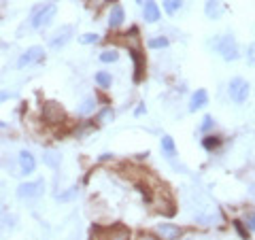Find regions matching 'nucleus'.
Wrapping results in <instances>:
<instances>
[{
	"label": "nucleus",
	"mask_w": 255,
	"mask_h": 240,
	"mask_svg": "<svg viewBox=\"0 0 255 240\" xmlns=\"http://www.w3.org/2000/svg\"><path fill=\"white\" fill-rule=\"evenodd\" d=\"M213 49L217 51L226 62H236L241 58V51H238V43L232 34H219L213 38Z\"/></svg>",
	"instance_id": "obj_1"
},
{
	"label": "nucleus",
	"mask_w": 255,
	"mask_h": 240,
	"mask_svg": "<svg viewBox=\"0 0 255 240\" xmlns=\"http://www.w3.org/2000/svg\"><path fill=\"white\" fill-rule=\"evenodd\" d=\"M132 234L130 230L122 223H115L111 228H102V226H94L90 230V240H130Z\"/></svg>",
	"instance_id": "obj_2"
},
{
	"label": "nucleus",
	"mask_w": 255,
	"mask_h": 240,
	"mask_svg": "<svg viewBox=\"0 0 255 240\" xmlns=\"http://www.w3.org/2000/svg\"><path fill=\"white\" fill-rule=\"evenodd\" d=\"M55 13H58V6H55V2H45L41 6H36V9L32 11V15H30V26L34 30L47 28L55 19Z\"/></svg>",
	"instance_id": "obj_3"
},
{
	"label": "nucleus",
	"mask_w": 255,
	"mask_h": 240,
	"mask_svg": "<svg viewBox=\"0 0 255 240\" xmlns=\"http://www.w3.org/2000/svg\"><path fill=\"white\" fill-rule=\"evenodd\" d=\"M149 200H151V204L155 206V211L166 215V217H172V215L177 213V209H174V200H172L170 191L166 187H157L153 194H151Z\"/></svg>",
	"instance_id": "obj_4"
},
{
	"label": "nucleus",
	"mask_w": 255,
	"mask_h": 240,
	"mask_svg": "<svg viewBox=\"0 0 255 240\" xmlns=\"http://www.w3.org/2000/svg\"><path fill=\"white\" fill-rule=\"evenodd\" d=\"M41 117H43V121L47 125H62L64 121H66V111H64L58 102H43V107H41Z\"/></svg>",
	"instance_id": "obj_5"
},
{
	"label": "nucleus",
	"mask_w": 255,
	"mask_h": 240,
	"mask_svg": "<svg viewBox=\"0 0 255 240\" xmlns=\"http://www.w3.org/2000/svg\"><path fill=\"white\" fill-rule=\"evenodd\" d=\"M19 200H38L45 194V181L43 179H36V181H26V183H19L17 189H15Z\"/></svg>",
	"instance_id": "obj_6"
},
{
	"label": "nucleus",
	"mask_w": 255,
	"mask_h": 240,
	"mask_svg": "<svg viewBox=\"0 0 255 240\" xmlns=\"http://www.w3.org/2000/svg\"><path fill=\"white\" fill-rule=\"evenodd\" d=\"M228 94H230V98H232V102L243 105V102H247V98H249V94H251V85L247 83L243 77H236V79L230 81Z\"/></svg>",
	"instance_id": "obj_7"
},
{
	"label": "nucleus",
	"mask_w": 255,
	"mask_h": 240,
	"mask_svg": "<svg viewBox=\"0 0 255 240\" xmlns=\"http://www.w3.org/2000/svg\"><path fill=\"white\" fill-rule=\"evenodd\" d=\"M41 60H45V49H43L41 45H32V47H28V49L19 55L17 66H19V68L34 66V64H38Z\"/></svg>",
	"instance_id": "obj_8"
},
{
	"label": "nucleus",
	"mask_w": 255,
	"mask_h": 240,
	"mask_svg": "<svg viewBox=\"0 0 255 240\" xmlns=\"http://www.w3.org/2000/svg\"><path fill=\"white\" fill-rule=\"evenodd\" d=\"M73 34H75V28L73 26H60V30L55 32L49 41V47L51 49H62V47H66L70 41H73Z\"/></svg>",
	"instance_id": "obj_9"
},
{
	"label": "nucleus",
	"mask_w": 255,
	"mask_h": 240,
	"mask_svg": "<svg viewBox=\"0 0 255 240\" xmlns=\"http://www.w3.org/2000/svg\"><path fill=\"white\" fill-rule=\"evenodd\" d=\"M130 51V58H132V64H134V83H140L142 77H145V53H142L140 47L136 49H128Z\"/></svg>",
	"instance_id": "obj_10"
},
{
	"label": "nucleus",
	"mask_w": 255,
	"mask_h": 240,
	"mask_svg": "<svg viewBox=\"0 0 255 240\" xmlns=\"http://www.w3.org/2000/svg\"><path fill=\"white\" fill-rule=\"evenodd\" d=\"M17 164H19L21 174H26V177L34 174V170H36V157L32 155L30 151H26V149H21L17 153Z\"/></svg>",
	"instance_id": "obj_11"
},
{
	"label": "nucleus",
	"mask_w": 255,
	"mask_h": 240,
	"mask_svg": "<svg viewBox=\"0 0 255 240\" xmlns=\"http://www.w3.org/2000/svg\"><path fill=\"white\" fill-rule=\"evenodd\" d=\"M155 234L159 236V240H179L183 230L179 226H174V223H157Z\"/></svg>",
	"instance_id": "obj_12"
},
{
	"label": "nucleus",
	"mask_w": 255,
	"mask_h": 240,
	"mask_svg": "<svg viewBox=\"0 0 255 240\" xmlns=\"http://www.w3.org/2000/svg\"><path fill=\"white\" fill-rule=\"evenodd\" d=\"M142 17H145V21H149V23L159 21V17H162V11H159V6H157L155 0H145V2H142Z\"/></svg>",
	"instance_id": "obj_13"
},
{
	"label": "nucleus",
	"mask_w": 255,
	"mask_h": 240,
	"mask_svg": "<svg viewBox=\"0 0 255 240\" xmlns=\"http://www.w3.org/2000/svg\"><path fill=\"white\" fill-rule=\"evenodd\" d=\"M124 21H126V11H124V6L115 2L113 6H111V13H109V28H111V30H117Z\"/></svg>",
	"instance_id": "obj_14"
},
{
	"label": "nucleus",
	"mask_w": 255,
	"mask_h": 240,
	"mask_svg": "<svg viewBox=\"0 0 255 240\" xmlns=\"http://www.w3.org/2000/svg\"><path fill=\"white\" fill-rule=\"evenodd\" d=\"M206 105H209V94H206V90H196L194 94H191V100H189V111L191 113L204 109Z\"/></svg>",
	"instance_id": "obj_15"
},
{
	"label": "nucleus",
	"mask_w": 255,
	"mask_h": 240,
	"mask_svg": "<svg viewBox=\"0 0 255 240\" xmlns=\"http://www.w3.org/2000/svg\"><path fill=\"white\" fill-rule=\"evenodd\" d=\"M96 109H98V100L90 96V98H85L81 105H79L77 115H79V117H90V115H94V111H96Z\"/></svg>",
	"instance_id": "obj_16"
},
{
	"label": "nucleus",
	"mask_w": 255,
	"mask_h": 240,
	"mask_svg": "<svg viewBox=\"0 0 255 240\" xmlns=\"http://www.w3.org/2000/svg\"><path fill=\"white\" fill-rule=\"evenodd\" d=\"M159 145H162V153L166 155V159H174V155H177V145H174V138L172 136H162V142H159Z\"/></svg>",
	"instance_id": "obj_17"
},
{
	"label": "nucleus",
	"mask_w": 255,
	"mask_h": 240,
	"mask_svg": "<svg viewBox=\"0 0 255 240\" xmlns=\"http://www.w3.org/2000/svg\"><path fill=\"white\" fill-rule=\"evenodd\" d=\"M204 13L209 19H219L223 15V6H221L219 0H209V2L204 4Z\"/></svg>",
	"instance_id": "obj_18"
},
{
	"label": "nucleus",
	"mask_w": 255,
	"mask_h": 240,
	"mask_svg": "<svg viewBox=\"0 0 255 240\" xmlns=\"http://www.w3.org/2000/svg\"><path fill=\"white\" fill-rule=\"evenodd\" d=\"M221 142H223L221 136H217V134H204L202 147H204L206 151H215V149H219V147H221Z\"/></svg>",
	"instance_id": "obj_19"
},
{
	"label": "nucleus",
	"mask_w": 255,
	"mask_h": 240,
	"mask_svg": "<svg viewBox=\"0 0 255 240\" xmlns=\"http://www.w3.org/2000/svg\"><path fill=\"white\" fill-rule=\"evenodd\" d=\"M94 81L98 83V87H102V90H109V87L113 85V77H111V73H107V70H98V73L94 75Z\"/></svg>",
	"instance_id": "obj_20"
},
{
	"label": "nucleus",
	"mask_w": 255,
	"mask_h": 240,
	"mask_svg": "<svg viewBox=\"0 0 255 240\" xmlns=\"http://www.w3.org/2000/svg\"><path fill=\"white\" fill-rule=\"evenodd\" d=\"M113 117H115L113 109H111V105H107V107H102L98 111V115H96V121H98V123H107V121H113Z\"/></svg>",
	"instance_id": "obj_21"
},
{
	"label": "nucleus",
	"mask_w": 255,
	"mask_h": 240,
	"mask_svg": "<svg viewBox=\"0 0 255 240\" xmlns=\"http://www.w3.org/2000/svg\"><path fill=\"white\" fill-rule=\"evenodd\" d=\"M43 162L49 166V168H60V164H62V157H60V153H55V151H47V153L43 155Z\"/></svg>",
	"instance_id": "obj_22"
},
{
	"label": "nucleus",
	"mask_w": 255,
	"mask_h": 240,
	"mask_svg": "<svg viewBox=\"0 0 255 240\" xmlns=\"http://www.w3.org/2000/svg\"><path fill=\"white\" fill-rule=\"evenodd\" d=\"M77 194H79V187L73 185V187H68L66 191H60V194H55V200H58V202H70L73 198H77Z\"/></svg>",
	"instance_id": "obj_23"
},
{
	"label": "nucleus",
	"mask_w": 255,
	"mask_h": 240,
	"mask_svg": "<svg viewBox=\"0 0 255 240\" xmlns=\"http://www.w3.org/2000/svg\"><path fill=\"white\" fill-rule=\"evenodd\" d=\"M147 47L149 49H166L168 47V38L166 36H153L147 41Z\"/></svg>",
	"instance_id": "obj_24"
},
{
	"label": "nucleus",
	"mask_w": 255,
	"mask_h": 240,
	"mask_svg": "<svg viewBox=\"0 0 255 240\" xmlns=\"http://www.w3.org/2000/svg\"><path fill=\"white\" fill-rule=\"evenodd\" d=\"M98 58H100V62H105V64H113V62H117L119 60V53L115 51V49H105V51H100V55H98Z\"/></svg>",
	"instance_id": "obj_25"
},
{
	"label": "nucleus",
	"mask_w": 255,
	"mask_h": 240,
	"mask_svg": "<svg viewBox=\"0 0 255 240\" xmlns=\"http://www.w3.org/2000/svg\"><path fill=\"white\" fill-rule=\"evenodd\" d=\"M183 6V0H164V11L168 15H174Z\"/></svg>",
	"instance_id": "obj_26"
},
{
	"label": "nucleus",
	"mask_w": 255,
	"mask_h": 240,
	"mask_svg": "<svg viewBox=\"0 0 255 240\" xmlns=\"http://www.w3.org/2000/svg\"><path fill=\"white\" fill-rule=\"evenodd\" d=\"M79 43L81 45H94V43H98V34H96V32H85L83 36H79Z\"/></svg>",
	"instance_id": "obj_27"
},
{
	"label": "nucleus",
	"mask_w": 255,
	"mask_h": 240,
	"mask_svg": "<svg viewBox=\"0 0 255 240\" xmlns=\"http://www.w3.org/2000/svg\"><path fill=\"white\" fill-rule=\"evenodd\" d=\"M213 125H215V119H213L211 115H206V117L202 119V123H200V132H202V134H209V130H211Z\"/></svg>",
	"instance_id": "obj_28"
},
{
	"label": "nucleus",
	"mask_w": 255,
	"mask_h": 240,
	"mask_svg": "<svg viewBox=\"0 0 255 240\" xmlns=\"http://www.w3.org/2000/svg\"><path fill=\"white\" fill-rule=\"evenodd\" d=\"M111 2V0H87V4H90V9L94 11H100V9H105V6Z\"/></svg>",
	"instance_id": "obj_29"
},
{
	"label": "nucleus",
	"mask_w": 255,
	"mask_h": 240,
	"mask_svg": "<svg viewBox=\"0 0 255 240\" xmlns=\"http://www.w3.org/2000/svg\"><path fill=\"white\" fill-rule=\"evenodd\" d=\"M247 62H249L251 66H255V41L249 45V49H247Z\"/></svg>",
	"instance_id": "obj_30"
},
{
	"label": "nucleus",
	"mask_w": 255,
	"mask_h": 240,
	"mask_svg": "<svg viewBox=\"0 0 255 240\" xmlns=\"http://www.w3.org/2000/svg\"><path fill=\"white\" fill-rule=\"evenodd\" d=\"M245 226H247V230H251V232H255V213H249L245 217Z\"/></svg>",
	"instance_id": "obj_31"
},
{
	"label": "nucleus",
	"mask_w": 255,
	"mask_h": 240,
	"mask_svg": "<svg viewBox=\"0 0 255 240\" xmlns=\"http://www.w3.org/2000/svg\"><path fill=\"white\" fill-rule=\"evenodd\" d=\"M234 228L238 230V234H241V238H245L247 240V236H249V232L245 230V226H243V221H234Z\"/></svg>",
	"instance_id": "obj_32"
},
{
	"label": "nucleus",
	"mask_w": 255,
	"mask_h": 240,
	"mask_svg": "<svg viewBox=\"0 0 255 240\" xmlns=\"http://www.w3.org/2000/svg\"><path fill=\"white\" fill-rule=\"evenodd\" d=\"M13 96H15L13 92H6V90H0V105H4V102H6V100H11V98H13Z\"/></svg>",
	"instance_id": "obj_33"
},
{
	"label": "nucleus",
	"mask_w": 255,
	"mask_h": 240,
	"mask_svg": "<svg viewBox=\"0 0 255 240\" xmlns=\"http://www.w3.org/2000/svg\"><path fill=\"white\" fill-rule=\"evenodd\" d=\"M136 240H159V238H155L153 234H138Z\"/></svg>",
	"instance_id": "obj_34"
},
{
	"label": "nucleus",
	"mask_w": 255,
	"mask_h": 240,
	"mask_svg": "<svg viewBox=\"0 0 255 240\" xmlns=\"http://www.w3.org/2000/svg\"><path fill=\"white\" fill-rule=\"evenodd\" d=\"M145 111H147V109H145V105H140V107H136V111H134V115L138 117V115H142V113H145Z\"/></svg>",
	"instance_id": "obj_35"
},
{
	"label": "nucleus",
	"mask_w": 255,
	"mask_h": 240,
	"mask_svg": "<svg viewBox=\"0 0 255 240\" xmlns=\"http://www.w3.org/2000/svg\"><path fill=\"white\" fill-rule=\"evenodd\" d=\"M98 159H100V162H109V159H113V155H111V153H102Z\"/></svg>",
	"instance_id": "obj_36"
},
{
	"label": "nucleus",
	"mask_w": 255,
	"mask_h": 240,
	"mask_svg": "<svg viewBox=\"0 0 255 240\" xmlns=\"http://www.w3.org/2000/svg\"><path fill=\"white\" fill-rule=\"evenodd\" d=\"M136 2H138V4H142V0H136Z\"/></svg>",
	"instance_id": "obj_37"
}]
</instances>
